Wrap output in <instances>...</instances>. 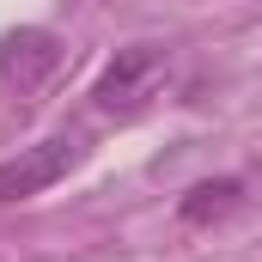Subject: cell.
I'll list each match as a JSON object with an SVG mask.
<instances>
[{
    "instance_id": "1",
    "label": "cell",
    "mask_w": 262,
    "mask_h": 262,
    "mask_svg": "<svg viewBox=\"0 0 262 262\" xmlns=\"http://www.w3.org/2000/svg\"><path fill=\"white\" fill-rule=\"evenodd\" d=\"M165 73H171V55H165V49H152V43L116 49V61L104 67V73H98V85H92V104H98L104 116H134V110H146V104L159 98Z\"/></svg>"
},
{
    "instance_id": "2",
    "label": "cell",
    "mask_w": 262,
    "mask_h": 262,
    "mask_svg": "<svg viewBox=\"0 0 262 262\" xmlns=\"http://www.w3.org/2000/svg\"><path fill=\"white\" fill-rule=\"evenodd\" d=\"M79 159H85V140H73V134H55V140L25 146L18 159L0 165V201H31V195H43V189H55Z\"/></svg>"
},
{
    "instance_id": "3",
    "label": "cell",
    "mask_w": 262,
    "mask_h": 262,
    "mask_svg": "<svg viewBox=\"0 0 262 262\" xmlns=\"http://www.w3.org/2000/svg\"><path fill=\"white\" fill-rule=\"evenodd\" d=\"M61 67V37L43 25H18L0 37V98H25L37 92L49 73Z\"/></svg>"
},
{
    "instance_id": "4",
    "label": "cell",
    "mask_w": 262,
    "mask_h": 262,
    "mask_svg": "<svg viewBox=\"0 0 262 262\" xmlns=\"http://www.w3.org/2000/svg\"><path fill=\"white\" fill-rule=\"evenodd\" d=\"M232 207H238V177H213V183H195L177 213H183L189 226H201V220H220V213H232Z\"/></svg>"
}]
</instances>
